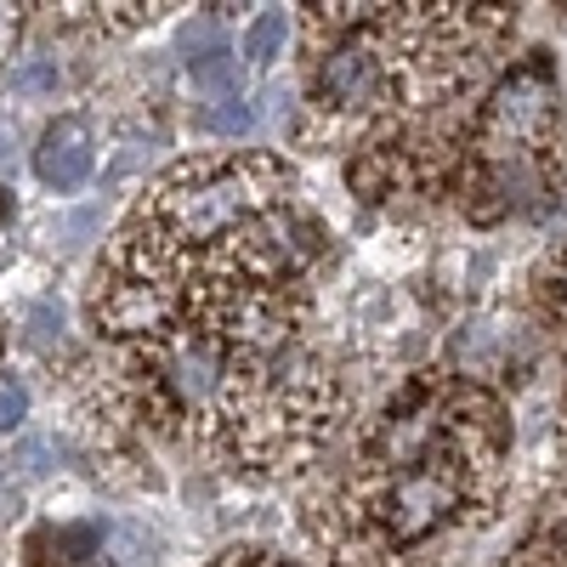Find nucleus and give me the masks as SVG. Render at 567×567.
Wrapping results in <instances>:
<instances>
[{"instance_id":"9b49d317","label":"nucleus","mask_w":567,"mask_h":567,"mask_svg":"<svg viewBox=\"0 0 567 567\" xmlns=\"http://www.w3.org/2000/svg\"><path fill=\"white\" fill-rule=\"evenodd\" d=\"M40 460H45V443H40V437H29V443L12 454V465H23V471H45Z\"/></svg>"},{"instance_id":"f257e3e1","label":"nucleus","mask_w":567,"mask_h":567,"mask_svg":"<svg viewBox=\"0 0 567 567\" xmlns=\"http://www.w3.org/2000/svg\"><path fill=\"white\" fill-rule=\"evenodd\" d=\"M516 159H567L561 154V91L545 63L511 69L488 91L477 120H471L465 171L516 165Z\"/></svg>"},{"instance_id":"9d476101","label":"nucleus","mask_w":567,"mask_h":567,"mask_svg":"<svg viewBox=\"0 0 567 567\" xmlns=\"http://www.w3.org/2000/svg\"><path fill=\"white\" fill-rule=\"evenodd\" d=\"M29 414V392L23 386H0V432H18Z\"/></svg>"},{"instance_id":"7ed1b4c3","label":"nucleus","mask_w":567,"mask_h":567,"mask_svg":"<svg viewBox=\"0 0 567 567\" xmlns=\"http://www.w3.org/2000/svg\"><path fill=\"white\" fill-rule=\"evenodd\" d=\"M505 358V329L499 323H460L454 329V363L465 374H488Z\"/></svg>"},{"instance_id":"20e7f679","label":"nucleus","mask_w":567,"mask_h":567,"mask_svg":"<svg viewBox=\"0 0 567 567\" xmlns=\"http://www.w3.org/2000/svg\"><path fill=\"white\" fill-rule=\"evenodd\" d=\"M296 34V18L284 12V7H267V12H256V23L245 29V63H256V69H272L278 58H284V40Z\"/></svg>"},{"instance_id":"4468645a","label":"nucleus","mask_w":567,"mask_h":567,"mask_svg":"<svg viewBox=\"0 0 567 567\" xmlns=\"http://www.w3.org/2000/svg\"><path fill=\"white\" fill-rule=\"evenodd\" d=\"M0 341H7V336H0Z\"/></svg>"},{"instance_id":"423d86ee","label":"nucleus","mask_w":567,"mask_h":567,"mask_svg":"<svg viewBox=\"0 0 567 567\" xmlns=\"http://www.w3.org/2000/svg\"><path fill=\"white\" fill-rule=\"evenodd\" d=\"M199 91H233V52H210V58H194L187 63Z\"/></svg>"},{"instance_id":"1a4fd4ad","label":"nucleus","mask_w":567,"mask_h":567,"mask_svg":"<svg viewBox=\"0 0 567 567\" xmlns=\"http://www.w3.org/2000/svg\"><path fill=\"white\" fill-rule=\"evenodd\" d=\"M205 125H210V131H227V136H245V131L256 125V109H245L239 97H227L221 109H210V114H205Z\"/></svg>"},{"instance_id":"0eeeda50","label":"nucleus","mask_w":567,"mask_h":567,"mask_svg":"<svg viewBox=\"0 0 567 567\" xmlns=\"http://www.w3.org/2000/svg\"><path fill=\"white\" fill-rule=\"evenodd\" d=\"M210 567H312V561L284 556V550H267V545H250V550H227V556H216Z\"/></svg>"},{"instance_id":"f8f14e48","label":"nucleus","mask_w":567,"mask_h":567,"mask_svg":"<svg viewBox=\"0 0 567 567\" xmlns=\"http://www.w3.org/2000/svg\"><path fill=\"white\" fill-rule=\"evenodd\" d=\"M12 148V136H7V125H0V154H7Z\"/></svg>"},{"instance_id":"39448f33","label":"nucleus","mask_w":567,"mask_h":567,"mask_svg":"<svg viewBox=\"0 0 567 567\" xmlns=\"http://www.w3.org/2000/svg\"><path fill=\"white\" fill-rule=\"evenodd\" d=\"M539 301H545V312H550L556 323H567V250L539 272Z\"/></svg>"},{"instance_id":"6e6552de","label":"nucleus","mask_w":567,"mask_h":567,"mask_svg":"<svg viewBox=\"0 0 567 567\" xmlns=\"http://www.w3.org/2000/svg\"><path fill=\"white\" fill-rule=\"evenodd\" d=\"M58 63H23L12 69V97H40V91H58Z\"/></svg>"},{"instance_id":"f03ea898","label":"nucleus","mask_w":567,"mask_h":567,"mask_svg":"<svg viewBox=\"0 0 567 567\" xmlns=\"http://www.w3.org/2000/svg\"><path fill=\"white\" fill-rule=\"evenodd\" d=\"M91 165H97V142H91V125L80 114H63L45 125L40 148H34V171L45 187H58V194H74V187L91 176Z\"/></svg>"},{"instance_id":"ddd939ff","label":"nucleus","mask_w":567,"mask_h":567,"mask_svg":"<svg viewBox=\"0 0 567 567\" xmlns=\"http://www.w3.org/2000/svg\"><path fill=\"white\" fill-rule=\"evenodd\" d=\"M7 205H12V199H7V187H0V216H7Z\"/></svg>"}]
</instances>
